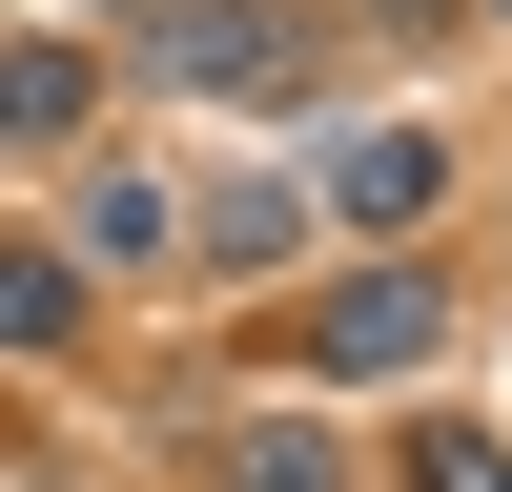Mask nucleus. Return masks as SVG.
<instances>
[{"label": "nucleus", "instance_id": "f257e3e1", "mask_svg": "<svg viewBox=\"0 0 512 492\" xmlns=\"http://www.w3.org/2000/svg\"><path fill=\"white\" fill-rule=\"evenodd\" d=\"M144 82H185V103H287L308 41H287L267 0H144Z\"/></svg>", "mask_w": 512, "mask_h": 492}, {"label": "nucleus", "instance_id": "f03ea898", "mask_svg": "<svg viewBox=\"0 0 512 492\" xmlns=\"http://www.w3.org/2000/svg\"><path fill=\"white\" fill-rule=\"evenodd\" d=\"M431 308H451L431 267H349V287H328V369H410V349H431Z\"/></svg>", "mask_w": 512, "mask_h": 492}, {"label": "nucleus", "instance_id": "7ed1b4c3", "mask_svg": "<svg viewBox=\"0 0 512 492\" xmlns=\"http://www.w3.org/2000/svg\"><path fill=\"white\" fill-rule=\"evenodd\" d=\"M82 41H0V164H41V144H82Z\"/></svg>", "mask_w": 512, "mask_h": 492}, {"label": "nucleus", "instance_id": "20e7f679", "mask_svg": "<svg viewBox=\"0 0 512 492\" xmlns=\"http://www.w3.org/2000/svg\"><path fill=\"white\" fill-rule=\"evenodd\" d=\"M431 185H451V164L410 144V123H369V144H328V205H349V226H410Z\"/></svg>", "mask_w": 512, "mask_h": 492}, {"label": "nucleus", "instance_id": "39448f33", "mask_svg": "<svg viewBox=\"0 0 512 492\" xmlns=\"http://www.w3.org/2000/svg\"><path fill=\"white\" fill-rule=\"evenodd\" d=\"M164 246H185V205H164L144 164H103V185H82V267H164Z\"/></svg>", "mask_w": 512, "mask_h": 492}, {"label": "nucleus", "instance_id": "423d86ee", "mask_svg": "<svg viewBox=\"0 0 512 492\" xmlns=\"http://www.w3.org/2000/svg\"><path fill=\"white\" fill-rule=\"evenodd\" d=\"M185 226H205V267H287V226H308V205H287V185H205Z\"/></svg>", "mask_w": 512, "mask_h": 492}, {"label": "nucleus", "instance_id": "0eeeda50", "mask_svg": "<svg viewBox=\"0 0 512 492\" xmlns=\"http://www.w3.org/2000/svg\"><path fill=\"white\" fill-rule=\"evenodd\" d=\"M82 328V267H41V246H0V349H62Z\"/></svg>", "mask_w": 512, "mask_h": 492}, {"label": "nucleus", "instance_id": "6e6552de", "mask_svg": "<svg viewBox=\"0 0 512 492\" xmlns=\"http://www.w3.org/2000/svg\"><path fill=\"white\" fill-rule=\"evenodd\" d=\"M226 492H349V451H328V431H246Z\"/></svg>", "mask_w": 512, "mask_h": 492}, {"label": "nucleus", "instance_id": "1a4fd4ad", "mask_svg": "<svg viewBox=\"0 0 512 492\" xmlns=\"http://www.w3.org/2000/svg\"><path fill=\"white\" fill-rule=\"evenodd\" d=\"M410 492H512V451L492 431H410Z\"/></svg>", "mask_w": 512, "mask_h": 492}]
</instances>
